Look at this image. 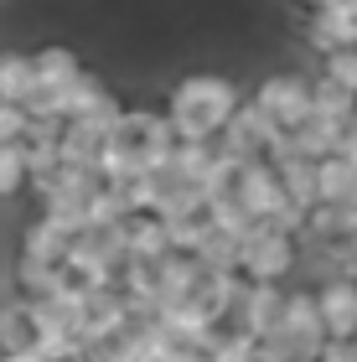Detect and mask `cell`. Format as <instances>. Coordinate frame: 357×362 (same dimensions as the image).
I'll return each mask as SVG.
<instances>
[{
  "instance_id": "cell-4",
  "label": "cell",
  "mask_w": 357,
  "mask_h": 362,
  "mask_svg": "<svg viewBox=\"0 0 357 362\" xmlns=\"http://www.w3.org/2000/svg\"><path fill=\"white\" fill-rule=\"evenodd\" d=\"M254 104L274 119V129H295L305 114H311V83L300 73H269L264 83L254 88Z\"/></svg>"
},
{
  "instance_id": "cell-14",
  "label": "cell",
  "mask_w": 357,
  "mask_h": 362,
  "mask_svg": "<svg viewBox=\"0 0 357 362\" xmlns=\"http://www.w3.org/2000/svg\"><path fill=\"white\" fill-rule=\"evenodd\" d=\"M280 332H285V337H300V341H327V332H321V316H316V295H311V290L285 295V305H280Z\"/></svg>"
},
{
  "instance_id": "cell-15",
  "label": "cell",
  "mask_w": 357,
  "mask_h": 362,
  "mask_svg": "<svg viewBox=\"0 0 357 362\" xmlns=\"http://www.w3.org/2000/svg\"><path fill=\"white\" fill-rule=\"evenodd\" d=\"M311 114L327 119V124H336V129H352L357 124V98L342 93V88H332L327 78H316L311 83Z\"/></svg>"
},
{
  "instance_id": "cell-3",
  "label": "cell",
  "mask_w": 357,
  "mask_h": 362,
  "mask_svg": "<svg viewBox=\"0 0 357 362\" xmlns=\"http://www.w3.org/2000/svg\"><path fill=\"white\" fill-rule=\"evenodd\" d=\"M233 197H238V207L249 212L254 223H274L280 212H290L285 192H280V176H274L269 160H243L238 176H233ZM300 218H305V212H300Z\"/></svg>"
},
{
  "instance_id": "cell-19",
  "label": "cell",
  "mask_w": 357,
  "mask_h": 362,
  "mask_svg": "<svg viewBox=\"0 0 357 362\" xmlns=\"http://www.w3.org/2000/svg\"><path fill=\"white\" fill-rule=\"evenodd\" d=\"M26 187V160H21V145H0V197H16Z\"/></svg>"
},
{
  "instance_id": "cell-8",
  "label": "cell",
  "mask_w": 357,
  "mask_h": 362,
  "mask_svg": "<svg viewBox=\"0 0 357 362\" xmlns=\"http://www.w3.org/2000/svg\"><path fill=\"white\" fill-rule=\"evenodd\" d=\"M31 73H37V93H57L83 73V57H78L73 47L52 42V47H42V52H31Z\"/></svg>"
},
{
  "instance_id": "cell-7",
  "label": "cell",
  "mask_w": 357,
  "mask_h": 362,
  "mask_svg": "<svg viewBox=\"0 0 357 362\" xmlns=\"http://www.w3.org/2000/svg\"><path fill=\"white\" fill-rule=\"evenodd\" d=\"M99 151H104V129H93V124H83V119H68V124H62V135H57V166H68V171H93Z\"/></svg>"
},
{
  "instance_id": "cell-25",
  "label": "cell",
  "mask_w": 357,
  "mask_h": 362,
  "mask_svg": "<svg viewBox=\"0 0 357 362\" xmlns=\"http://www.w3.org/2000/svg\"><path fill=\"white\" fill-rule=\"evenodd\" d=\"M352 347H357V332H352Z\"/></svg>"
},
{
  "instance_id": "cell-22",
  "label": "cell",
  "mask_w": 357,
  "mask_h": 362,
  "mask_svg": "<svg viewBox=\"0 0 357 362\" xmlns=\"http://www.w3.org/2000/svg\"><path fill=\"white\" fill-rule=\"evenodd\" d=\"M316 11H327V16H357V0H321Z\"/></svg>"
},
{
  "instance_id": "cell-18",
  "label": "cell",
  "mask_w": 357,
  "mask_h": 362,
  "mask_svg": "<svg viewBox=\"0 0 357 362\" xmlns=\"http://www.w3.org/2000/svg\"><path fill=\"white\" fill-rule=\"evenodd\" d=\"M321 78H327L332 88H342L357 98V47H342V52H327L321 57Z\"/></svg>"
},
{
  "instance_id": "cell-27",
  "label": "cell",
  "mask_w": 357,
  "mask_h": 362,
  "mask_svg": "<svg viewBox=\"0 0 357 362\" xmlns=\"http://www.w3.org/2000/svg\"><path fill=\"white\" fill-rule=\"evenodd\" d=\"M352 279H357V269H352Z\"/></svg>"
},
{
  "instance_id": "cell-12",
  "label": "cell",
  "mask_w": 357,
  "mask_h": 362,
  "mask_svg": "<svg viewBox=\"0 0 357 362\" xmlns=\"http://www.w3.org/2000/svg\"><path fill=\"white\" fill-rule=\"evenodd\" d=\"M31 347H37V305L0 300V352H31Z\"/></svg>"
},
{
  "instance_id": "cell-1",
  "label": "cell",
  "mask_w": 357,
  "mask_h": 362,
  "mask_svg": "<svg viewBox=\"0 0 357 362\" xmlns=\"http://www.w3.org/2000/svg\"><path fill=\"white\" fill-rule=\"evenodd\" d=\"M243 93L228 73H187L166 98V124L176 140H213L233 119Z\"/></svg>"
},
{
  "instance_id": "cell-11",
  "label": "cell",
  "mask_w": 357,
  "mask_h": 362,
  "mask_svg": "<svg viewBox=\"0 0 357 362\" xmlns=\"http://www.w3.org/2000/svg\"><path fill=\"white\" fill-rule=\"evenodd\" d=\"M274 176H280V192L295 212H311L316 207V160H300V156H285L274 160Z\"/></svg>"
},
{
  "instance_id": "cell-2",
  "label": "cell",
  "mask_w": 357,
  "mask_h": 362,
  "mask_svg": "<svg viewBox=\"0 0 357 362\" xmlns=\"http://www.w3.org/2000/svg\"><path fill=\"white\" fill-rule=\"evenodd\" d=\"M295 238L280 233V228H269V223H254L249 233L238 238V274H249L254 285H280V279L295 269Z\"/></svg>"
},
{
  "instance_id": "cell-9",
  "label": "cell",
  "mask_w": 357,
  "mask_h": 362,
  "mask_svg": "<svg viewBox=\"0 0 357 362\" xmlns=\"http://www.w3.org/2000/svg\"><path fill=\"white\" fill-rule=\"evenodd\" d=\"M316 202H327V207H357V166H347L342 156L316 160Z\"/></svg>"
},
{
  "instance_id": "cell-13",
  "label": "cell",
  "mask_w": 357,
  "mask_h": 362,
  "mask_svg": "<svg viewBox=\"0 0 357 362\" xmlns=\"http://www.w3.org/2000/svg\"><path fill=\"white\" fill-rule=\"evenodd\" d=\"M37 93V73H31V52H16V47H6L0 52V104H21Z\"/></svg>"
},
{
  "instance_id": "cell-26",
  "label": "cell",
  "mask_w": 357,
  "mask_h": 362,
  "mask_svg": "<svg viewBox=\"0 0 357 362\" xmlns=\"http://www.w3.org/2000/svg\"><path fill=\"white\" fill-rule=\"evenodd\" d=\"M73 362H83V357H73Z\"/></svg>"
},
{
  "instance_id": "cell-10",
  "label": "cell",
  "mask_w": 357,
  "mask_h": 362,
  "mask_svg": "<svg viewBox=\"0 0 357 362\" xmlns=\"http://www.w3.org/2000/svg\"><path fill=\"white\" fill-rule=\"evenodd\" d=\"M305 47H316L321 57H327V52H342V47H357V16L311 11V21H305Z\"/></svg>"
},
{
  "instance_id": "cell-6",
  "label": "cell",
  "mask_w": 357,
  "mask_h": 362,
  "mask_svg": "<svg viewBox=\"0 0 357 362\" xmlns=\"http://www.w3.org/2000/svg\"><path fill=\"white\" fill-rule=\"evenodd\" d=\"M280 305H285V290L280 285H249L238 300V332L264 341L274 326H280Z\"/></svg>"
},
{
  "instance_id": "cell-17",
  "label": "cell",
  "mask_w": 357,
  "mask_h": 362,
  "mask_svg": "<svg viewBox=\"0 0 357 362\" xmlns=\"http://www.w3.org/2000/svg\"><path fill=\"white\" fill-rule=\"evenodd\" d=\"M21 300H47V295H57L62 285H68V269L62 264H31V259H21Z\"/></svg>"
},
{
  "instance_id": "cell-24",
  "label": "cell",
  "mask_w": 357,
  "mask_h": 362,
  "mask_svg": "<svg viewBox=\"0 0 357 362\" xmlns=\"http://www.w3.org/2000/svg\"><path fill=\"white\" fill-rule=\"evenodd\" d=\"M295 6H311V11H316V6H321V0H295Z\"/></svg>"
},
{
  "instance_id": "cell-20",
  "label": "cell",
  "mask_w": 357,
  "mask_h": 362,
  "mask_svg": "<svg viewBox=\"0 0 357 362\" xmlns=\"http://www.w3.org/2000/svg\"><path fill=\"white\" fill-rule=\"evenodd\" d=\"M26 109L21 104H0V145H21V135H26Z\"/></svg>"
},
{
  "instance_id": "cell-23",
  "label": "cell",
  "mask_w": 357,
  "mask_h": 362,
  "mask_svg": "<svg viewBox=\"0 0 357 362\" xmlns=\"http://www.w3.org/2000/svg\"><path fill=\"white\" fill-rule=\"evenodd\" d=\"M0 362H42V357H37V352H6Z\"/></svg>"
},
{
  "instance_id": "cell-5",
  "label": "cell",
  "mask_w": 357,
  "mask_h": 362,
  "mask_svg": "<svg viewBox=\"0 0 357 362\" xmlns=\"http://www.w3.org/2000/svg\"><path fill=\"white\" fill-rule=\"evenodd\" d=\"M311 295H316V316H321L327 341H352V332H357V279L332 274V279H321Z\"/></svg>"
},
{
  "instance_id": "cell-21",
  "label": "cell",
  "mask_w": 357,
  "mask_h": 362,
  "mask_svg": "<svg viewBox=\"0 0 357 362\" xmlns=\"http://www.w3.org/2000/svg\"><path fill=\"white\" fill-rule=\"evenodd\" d=\"M332 156H342L347 166H357V124H352V129H342V140H336V151H332Z\"/></svg>"
},
{
  "instance_id": "cell-16",
  "label": "cell",
  "mask_w": 357,
  "mask_h": 362,
  "mask_svg": "<svg viewBox=\"0 0 357 362\" xmlns=\"http://www.w3.org/2000/svg\"><path fill=\"white\" fill-rule=\"evenodd\" d=\"M68 243L73 238H62L57 228H47L42 218L21 233V259H31V264H62L68 259Z\"/></svg>"
}]
</instances>
